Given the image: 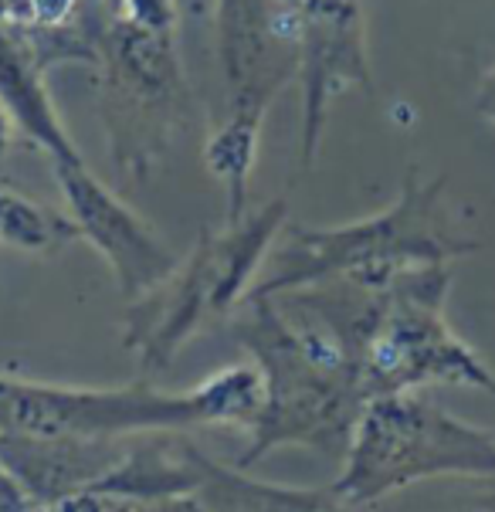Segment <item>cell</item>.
<instances>
[{
    "mask_svg": "<svg viewBox=\"0 0 495 512\" xmlns=\"http://www.w3.org/2000/svg\"><path fill=\"white\" fill-rule=\"evenodd\" d=\"M224 116L204 143V163L224 187V221L248 214V180L262 126L279 92L299 75L292 0H214Z\"/></svg>",
    "mask_w": 495,
    "mask_h": 512,
    "instance_id": "5b68a950",
    "label": "cell"
},
{
    "mask_svg": "<svg viewBox=\"0 0 495 512\" xmlns=\"http://www.w3.org/2000/svg\"><path fill=\"white\" fill-rule=\"evenodd\" d=\"M82 238L68 211L34 201L14 187L0 184V245L31 258H51Z\"/></svg>",
    "mask_w": 495,
    "mask_h": 512,
    "instance_id": "4fadbf2b",
    "label": "cell"
},
{
    "mask_svg": "<svg viewBox=\"0 0 495 512\" xmlns=\"http://www.w3.org/2000/svg\"><path fill=\"white\" fill-rule=\"evenodd\" d=\"M95 512H211V509L194 492H173V496H95Z\"/></svg>",
    "mask_w": 495,
    "mask_h": 512,
    "instance_id": "9a60e30c",
    "label": "cell"
},
{
    "mask_svg": "<svg viewBox=\"0 0 495 512\" xmlns=\"http://www.w3.org/2000/svg\"><path fill=\"white\" fill-rule=\"evenodd\" d=\"M51 173L62 190L68 218L78 224L82 238L106 258L116 289L126 302L156 289L177 268L180 258L167 248V241L116 190H109L95 177L85 156L55 163Z\"/></svg>",
    "mask_w": 495,
    "mask_h": 512,
    "instance_id": "30bf717a",
    "label": "cell"
},
{
    "mask_svg": "<svg viewBox=\"0 0 495 512\" xmlns=\"http://www.w3.org/2000/svg\"><path fill=\"white\" fill-rule=\"evenodd\" d=\"M472 251H479V241L458 231L445 177L421 180V173L411 170L397 201L373 218L340 228L285 224L248 299H268L333 279L387 285L411 268L448 265Z\"/></svg>",
    "mask_w": 495,
    "mask_h": 512,
    "instance_id": "3957f363",
    "label": "cell"
},
{
    "mask_svg": "<svg viewBox=\"0 0 495 512\" xmlns=\"http://www.w3.org/2000/svg\"><path fill=\"white\" fill-rule=\"evenodd\" d=\"M428 479H495V431L455 418L414 390L363 404L329 489L370 509Z\"/></svg>",
    "mask_w": 495,
    "mask_h": 512,
    "instance_id": "52a82bcc",
    "label": "cell"
},
{
    "mask_svg": "<svg viewBox=\"0 0 495 512\" xmlns=\"http://www.w3.org/2000/svg\"><path fill=\"white\" fill-rule=\"evenodd\" d=\"M299 24V167H312L323 143L329 102L346 89L373 99V68L367 48L363 0H292Z\"/></svg>",
    "mask_w": 495,
    "mask_h": 512,
    "instance_id": "9c48e42d",
    "label": "cell"
},
{
    "mask_svg": "<svg viewBox=\"0 0 495 512\" xmlns=\"http://www.w3.org/2000/svg\"><path fill=\"white\" fill-rule=\"evenodd\" d=\"M285 224L289 204L279 197L245 218L224 221V228H207L167 279L129 302L123 343L143 373L170 370L194 336L228 323L245 306Z\"/></svg>",
    "mask_w": 495,
    "mask_h": 512,
    "instance_id": "277c9868",
    "label": "cell"
},
{
    "mask_svg": "<svg viewBox=\"0 0 495 512\" xmlns=\"http://www.w3.org/2000/svg\"><path fill=\"white\" fill-rule=\"evenodd\" d=\"M262 394L255 363L224 367L190 390H160L150 380L126 387H62L0 373V435L106 441L207 424L251 431Z\"/></svg>",
    "mask_w": 495,
    "mask_h": 512,
    "instance_id": "7a4b0ae2",
    "label": "cell"
},
{
    "mask_svg": "<svg viewBox=\"0 0 495 512\" xmlns=\"http://www.w3.org/2000/svg\"><path fill=\"white\" fill-rule=\"evenodd\" d=\"M194 468V496L211 512H367L350 506L333 489H292L251 479L245 468L214 462L207 451L190 448Z\"/></svg>",
    "mask_w": 495,
    "mask_h": 512,
    "instance_id": "7c38bea8",
    "label": "cell"
},
{
    "mask_svg": "<svg viewBox=\"0 0 495 512\" xmlns=\"http://www.w3.org/2000/svg\"><path fill=\"white\" fill-rule=\"evenodd\" d=\"M448 289V265L411 268L380 289L360 346L367 401L428 387H475L495 397L492 367L448 326Z\"/></svg>",
    "mask_w": 495,
    "mask_h": 512,
    "instance_id": "ba28073f",
    "label": "cell"
},
{
    "mask_svg": "<svg viewBox=\"0 0 495 512\" xmlns=\"http://www.w3.org/2000/svg\"><path fill=\"white\" fill-rule=\"evenodd\" d=\"M384 285L333 279L245 299L234 336L262 373V411L238 468L279 448H312L343 462L363 404L360 346Z\"/></svg>",
    "mask_w": 495,
    "mask_h": 512,
    "instance_id": "6da1fadb",
    "label": "cell"
},
{
    "mask_svg": "<svg viewBox=\"0 0 495 512\" xmlns=\"http://www.w3.org/2000/svg\"><path fill=\"white\" fill-rule=\"evenodd\" d=\"M475 112L495 126V65L482 75V82H479V92H475Z\"/></svg>",
    "mask_w": 495,
    "mask_h": 512,
    "instance_id": "e0dca14e",
    "label": "cell"
},
{
    "mask_svg": "<svg viewBox=\"0 0 495 512\" xmlns=\"http://www.w3.org/2000/svg\"><path fill=\"white\" fill-rule=\"evenodd\" d=\"M85 68L95 75L116 167L136 180L150 177L190 116L177 24L133 21L99 0Z\"/></svg>",
    "mask_w": 495,
    "mask_h": 512,
    "instance_id": "8992f818",
    "label": "cell"
},
{
    "mask_svg": "<svg viewBox=\"0 0 495 512\" xmlns=\"http://www.w3.org/2000/svg\"><path fill=\"white\" fill-rule=\"evenodd\" d=\"M0 109L7 112L14 133L38 146L51 167L82 156L55 109L45 85V68L21 38L4 28H0Z\"/></svg>",
    "mask_w": 495,
    "mask_h": 512,
    "instance_id": "8fae6325",
    "label": "cell"
},
{
    "mask_svg": "<svg viewBox=\"0 0 495 512\" xmlns=\"http://www.w3.org/2000/svg\"><path fill=\"white\" fill-rule=\"evenodd\" d=\"M89 0H0V28L31 48L41 68L55 65L58 41L75 28Z\"/></svg>",
    "mask_w": 495,
    "mask_h": 512,
    "instance_id": "5bb4252c",
    "label": "cell"
},
{
    "mask_svg": "<svg viewBox=\"0 0 495 512\" xmlns=\"http://www.w3.org/2000/svg\"><path fill=\"white\" fill-rule=\"evenodd\" d=\"M17 512H95V496L92 492H78V496H62V499H31L28 506Z\"/></svg>",
    "mask_w": 495,
    "mask_h": 512,
    "instance_id": "2e32d148",
    "label": "cell"
},
{
    "mask_svg": "<svg viewBox=\"0 0 495 512\" xmlns=\"http://www.w3.org/2000/svg\"><path fill=\"white\" fill-rule=\"evenodd\" d=\"M11 140H14V126H11V119H7V112L0 109V167H4V160H7Z\"/></svg>",
    "mask_w": 495,
    "mask_h": 512,
    "instance_id": "ac0fdd59",
    "label": "cell"
}]
</instances>
